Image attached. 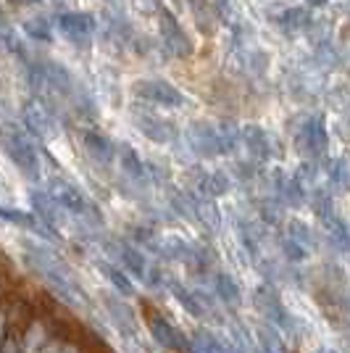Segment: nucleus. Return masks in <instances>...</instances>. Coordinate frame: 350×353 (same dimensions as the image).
I'll list each match as a JSON object with an SVG mask.
<instances>
[{"instance_id": "1", "label": "nucleus", "mask_w": 350, "mask_h": 353, "mask_svg": "<svg viewBox=\"0 0 350 353\" xmlns=\"http://www.w3.org/2000/svg\"><path fill=\"white\" fill-rule=\"evenodd\" d=\"M0 145L21 174L30 179H40V159H37V150L32 145L27 130H21L19 124H6L0 130Z\"/></svg>"}, {"instance_id": "2", "label": "nucleus", "mask_w": 350, "mask_h": 353, "mask_svg": "<svg viewBox=\"0 0 350 353\" xmlns=\"http://www.w3.org/2000/svg\"><path fill=\"white\" fill-rule=\"evenodd\" d=\"M132 92L145 103L166 105V108H179L185 103V95L166 79H137L132 85Z\"/></svg>"}, {"instance_id": "3", "label": "nucleus", "mask_w": 350, "mask_h": 353, "mask_svg": "<svg viewBox=\"0 0 350 353\" xmlns=\"http://www.w3.org/2000/svg\"><path fill=\"white\" fill-rule=\"evenodd\" d=\"M158 32H161V43L163 48L176 56V59H185V56H190L192 53V43L190 37H187V32L182 30V24L176 21V16L169 11V8H158Z\"/></svg>"}, {"instance_id": "4", "label": "nucleus", "mask_w": 350, "mask_h": 353, "mask_svg": "<svg viewBox=\"0 0 350 353\" xmlns=\"http://www.w3.org/2000/svg\"><path fill=\"white\" fill-rule=\"evenodd\" d=\"M187 143H190L192 150H195L198 156H203V159H214V156L227 153V150H224V143H221L219 127H214V124H208V121H195V124L187 127Z\"/></svg>"}, {"instance_id": "5", "label": "nucleus", "mask_w": 350, "mask_h": 353, "mask_svg": "<svg viewBox=\"0 0 350 353\" xmlns=\"http://www.w3.org/2000/svg\"><path fill=\"white\" fill-rule=\"evenodd\" d=\"M298 143V150L306 156V159H319L324 156V150L329 145V137H327V127H324V119L313 117L306 121V127L298 132L295 137Z\"/></svg>"}, {"instance_id": "6", "label": "nucleus", "mask_w": 350, "mask_h": 353, "mask_svg": "<svg viewBox=\"0 0 350 353\" xmlns=\"http://www.w3.org/2000/svg\"><path fill=\"white\" fill-rule=\"evenodd\" d=\"M56 24H59L61 34H63L66 40H72L74 45L90 43V37H92V32H95V19H92V14H88V11H69V14H61Z\"/></svg>"}, {"instance_id": "7", "label": "nucleus", "mask_w": 350, "mask_h": 353, "mask_svg": "<svg viewBox=\"0 0 350 353\" xmlns=\"http://www.w3.org/2000/svg\"><path fill=\"white\" fill-rule=\"evenodd\" d=\"M48 192L56 198V203H59L63 211H72V214H88V201H85V195L82 190L72 185L69 179H63V176H53L50 182H48Z\"/></svg>"}, {"instance_id": "8", "label": "nucleus", "mask_w": 350, "mask_h": 353, "mask_svg": "<svg viewBox=\"0 0 350 353\" xmlns=\"http://www.w3.org/2000/svg\"><path fill=\"white\" fill-rule=\"evenodd\" d=\"M30 201L34 216L43 221L48 230H56V232L63 230V208L56 203V198L50 192H32Z\"/></svg>"}, {"instance_id": "9", "label": "nucleus", "mask_w": 350, "mask_h": 353, "mask_svg": "<svg viewBox=\"0 0 350 353\" xmlns=\"http://www.w3.org/2000/svg\"><path fill=\"white\" fill-rule=\"evenodd\" d=\"M134 124H137V130L145 134L150 143H172L174 140V130H172V124L169 121H163V119L153 117V114H137L134 111Z\"/></svg>"}, {"instance_id": "10", "label": "nucleus", "mask_w": 350, "mask_h": 353, "mask_svg": "<svg viewBox=\"0 0 350 353\" xmlns=\"http://www.w3.org/2000/svg\"><path fill=\"white\" fill-rule=\"evenodd\" d=\"M24 124H27V132L45 137V140L56 134V121L50 117V111L40 103L24 105Z\"/></svg>"}, {"instance_id": "11", "label": "nucleus", "mask_w": 350, "mask_h": 353, "mask_svg": "<svg viewBox=\"0 0 350 353\" xmlns=\"http://www.w3.org/2000/svg\"><path fill=\"white\" fill-rule=\"evenodd\" d=\"M243 143L248 148V153L253 159H258V161H266L269 156H271V140H269V134L263 132L261 127H256V124H245L243 127Z\"/></svg>"}, {"instance_id": "12", "label": "nucleus", "mask_w": 350, "mask_h": 353, "mask_svg": "<svg viewBox=\"0 0 350 353\" xmlns=\"http://www.w3.org/2000/svg\"><path fill=\"white\" fill-rule=\"evenodd\" d=\"M82 148L90 159L101 166H108L111 159H114V145L98 132H82Z\"/></svg>"}, {"instance_id": "13", "label": "nucleus", "mask_w": 350, "mask_h": 353, "mask_svg": "<svg viewBox=\"0 0 350 353\" xmlns=\"http://www.w3.org/2000/svg\"><path fill=\"white\" fill-rule=\"evenodd\" d=\"M319 219H321V224H324V230H327V235L332 237V243H335L337 248L350 250V230H348V224L340 219L335 211L324 214V216H319Z\"/></svg>"}, {"instance_id": "14", "label": "nucleus", "mask_w": 350, "mask_h": 353, "mask_svg": "<svg viewBox=\"0 0 350 353\" xmlns=\"http://www.w3.org/2000/svg\"><path fill=\"white\" fill-rule=\"evenodd\" d=\"M119 163H121V169H124V174H130L132 179H137V182H145V163L140 161V156L132 150V148H121V156H119Z\"/></svg>"}, {"instance_id": "15", "label": "nucleus", "mask_w": 350, "mask_h": 353, "mask_svg": "<svg viewBox=\"0 0 350 353\" xmlns=\"http://www.w3.org/2000/svg\"><path fill=\"white\" fill-rule=\"evenodd\" d=\"M119 253H121V261H124V266L130 269L132 274H137V277H145L147 272V264H145V256L140 253V250L134 248V245H119Z\"/></svg>"}, {"instance_id": "16", "label": "nucleus", "mask_w": 350, "mask_h": 353, "mask_svg": "<svg viewBox=\"0 0 350 353\" xmlns=\"http://www.w3.org/2000/svg\"><path fill=\"white\" fill-rule=\"evenodd\" d=\"M24 32H27V37H32L34 43H50V37H53L50 21L43 19V16L27 19V21H24Z\"/></svg>"}, {"instance_id": "17", "label": "nucleus", "mask_w": 350, "mask_h": 353, "mask_svg": "<svg viewBox=\"0 0 350 353\" xmlns=\"http://www.w3.org/2000/svg\"><path fill=\"white\" fill-rule=\"evenodd\" d=\"M279 27H285V30H306L308 24H311V16H308V8H287L285 14L277 19Z\"/></svg>"}, {"instance_id": "18", "label": "nucleus", "mask_w": 350, "mask_h": 353, "mask_svg": "<svg viewBox=\"0 0 350 353\" xmlns=\"http://www.w3.org/2000/svg\"><path fill=\"white\" fill-rule=\"evenodd\" d=\"M279 190H282V198L287 201V206H292V208L303 206V201H306V190H303V185H300L295 176L285 179V182L279 185Z\"/></svg>"}, {"instance_id": "19", "label": "nucleus", "mask_w": 350, "mask_h": 353, "mask_svg": "<svg viewBox=\"0 0 350 353\" xmlns=\"http://www.w3.org/2000/svg\"><path fill=\"white\" fill-rule=\"evenodd\" d=\"M287 237L295 240L298 245H303V248H313V235H311V230H308L303 221L298 219H290L287 221Z\"/></svg>"}, {"instance_id": "20", "label": "nucleus", "mask_w": 350, "mask_h": 353, "mask_svg": "<svg viewBox=\"0 0 350 353\" xmlns=\"http://www.w3.org/2000/svg\"><path fill=\"white\" fill-rule=\"evenodd\" d=\"M98 269H101V272H105V277H108V280H111V285H114V288H116L119 293L132 295V282L127 280V277H124V274H121V272H119L116 266L98 264Z\"/></svg>"}, {"instance_id": "21", "label": "nucleus", "mask_w": 350, "mask_h": 353, "mask_svg": "<svg viewBox=\"0 0 350 353\" xmlns=\"http://www.w3.org/2000/svg\"><path fill=\"white\" fill-rule=\"evenodd\" d=\"M0 219L14 221V224H19V227H30V230H40V227H37V221H34V216H30L27 211H16V208H0Z\"/></svg>"}, {"instance_id": "22", "label": "nucleus", "mask_w": 350, "mask_h": 353, "mask_svg": "<svg viewBox=\"0 0 350 353\" xmlns=\"http://www.w3.org/2000/svg\"><path fill=\"white\" fill-rule=\"evenodd\" d=\"M216 290H219L221 298L229 301V303H234V301L240 298V290H237V285H234V280L229 274H219V277H216Z\"/></svg>"}, {"instance_id": "23", "label": "nucleus", "mask_w": 350, "mask_h": 353, "mask_svg": "<svg viewBox=\"0 0 350 353\" xmlns=\"http://www.w3.org/2000/svg\"><path fill=\"white\" fill-rule=\"evenodd\" d=\"M282 250H285L287 261H295V264L306 259V248H303V245H298V243H295V240H290V237L285 240V245H282Z\"/></svg>"}, {"instance_id": "24", "label": "nucleus", "mask_w": 350, "mask_h": 353, "mask_svg": "<svg viewBox=\"0 0 350 353\" xmlns=\"http://www.w3.org/2000/svg\"><path fill=\"white\" fill-rule=\"evenodd\" d=\"M337 169H332V179H335V185H340V188H348L350 185V169L345 161H337L335 163Z\"/></svg>"}, {"instance_id": "25", "label": "nucleus", "mask_w": 350, "mask_h": 353, "mask_svg": "<svg viewBox=\"0 0 350 353\" xmlns=\"http://www.w3.org/2000/svg\"><path fill=\"white\" fill-rule=\"evenodd\" d=\"M174 293H176V301H179V303H185V306H187L192 314H200V309L195 306V301H192V295L187 293V290H182V288H174Z\"/></svg>"}, {"instance_id": "26", "label": "nucleus", "mask_w": 350, "mask_h": 353, "mask_svg": "<svg viewBox=\"0 0 350 353\" xmlns=\"http://www.w3.org/2000/svg\"><path fill=\"white\" fill-rule=\"evenodd\" d=\"M134 6H137L143 14H158V8H161L158 0H134Z\"/></svg>"}, {"instance_id": "27", "label": "nucleus", "mask_w": 350, "mask_h": 353, "mask_svg": "<svg viewBox=\"0 0 350 353\" xmlns=\"http://www.w3.org/2000/svg\"><path fill=\"white\" fill-rule=\"evenodd\" d=\"M329 0H306V6L308 8H321V6H327Z\"/></svg>"}, {"instance_id": "28", "label": "nucleus", "mask_w": 350, "mask_h": 353, "mask_svg": "<svg viewBox=\"0 0 350 353\" xmlns=\"http://www.w3.org/2000/svg\"><path fill=\"white\" fill-rule=\"evenodd\" d=\"M108 3H111V6H121V3H124V0H108Z\"/></svg>"}, {"instance_id": "29", "label": "nucleus", "mask_w": 350, "mask_h": 353, "mask_svg": "<svg viewBox=\"0 0 350 353\" xmlns=\"http://www.w3.org/2000/svg\"><path fill=\"white\" fill-rule=\"evenodd\" d=\"M24 3H43V0H24Z\"/></svg>"}]
</instances>
